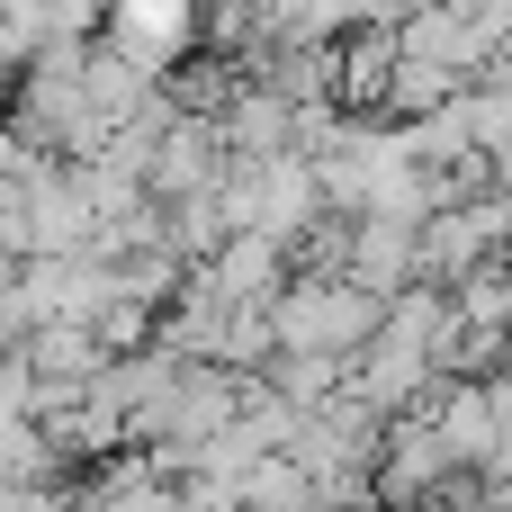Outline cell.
<instances>
[{
	"mask_svg": "<svg viewBox=\"0 0 512 512\" xmlns=\"http://www.w3.org/2000/svg\"><path fill=\"white\" fill-rule=\"evenodd\" d=\"M207 0H108V45H126L135 63H153L162 81L180 72L171 54H180V36H189V18H198Z\"/></svg>",
	"mask_w": 512,
	"mask_h": 512,
	"instance_id": "3957f363",
	"label": "cell"
},
{
	"mask_svg": "<svg viewBox=\"0 0 512 512\" xmlns=\"http://www.w3.org/2000/svg\"><path fill=\"white\" fill-rule=\"evenodd\" d=\"M396 72H405L396 27H360V36H342V45H333V108H342V117H378V108H396Z\"/></svg>",
	"mask_w": 512,
	"mask_h": 512,
	"instance_id": "7a4b0ae2",
	"label": "cell"
},
{
	"mask_svg": "<svg viewBox=\"0 0 512 512\" xmlns=\"http://www.w3.org/2000/svg\"><path fill=\"white\" fill-rule=\"evenodd\" d=\"M270 324H279V351L360 369V351L387 333V297H369L360 279H297V288L270 306Z\"/></svg>",
	"mask_w": 512,
	"mask_h": 512,
	"instance_id": "6da1fadb",
	"label": "cell"
}]
</instances>
